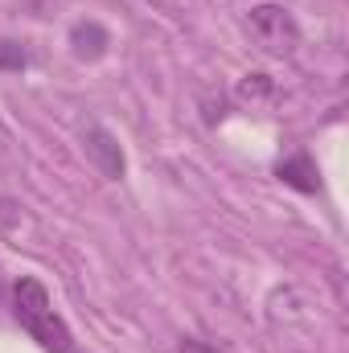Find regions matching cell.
Wrapping results in <instances>:
<instances>
[{
    "label": "cell",
    "mask_w": 349,
    "mask_h": 353,
    "mask_svg": "<svg viewBox=\"0 0 349 353\" xmlns=\"http://www.w3.org/2000/svg\"><path fill=\"white\" fill-rule=\"evenodd\" d=\"M177 353H222V350H214V345H197V341H185V345H177Z\"/></svg>",
    "instance_id": "9"
},
{
    "label": "cell",
    "mask_w": 349,
    "mask_h": 353,
    "mask_svg": "<svg viewBox=\"0 0 349 353\" xmlns=\"http://www.w3.org/2000/svg\"><path fill=\"white\" fill-rule=\"evenodd\" d=\"M275 176H279L283 185L300 189V193H317V189H321V173H317V161H312L308 152H292V157H283V161L275 165Z\"/></svg>",
    "instance_id": "4"
},
{
    "label": "cell",
    "mask_w": 349,
    "mask_h": 353,
    "mask_svg": "<svg viewBox=\"0 0 349 353\" xmlns=\"http://www.w3.org/2000/svg\"><path fill=\"white\" fill-rule=\"evenodd\" d=\"M29 66V54L17 46V41H0V70H12V74H21Z\"/></svg>",
    "instance_id": "7"
},
{
    "label": "cell",
    "mask_w": 349,
    "mask_h": 353,
    "mask_svg": "<svg viewBox=\"0 0 349 353\" xmlns=\"http://www.w3.org/2000/svg\"><path fill=\"white\" fill-rule=\"evenodd\" d=\"M144 4H152L161 17H169V21H185L189 17V8H193V0H144Z\"/></svg>",
    "instance_id": "8"
},
{
    "label": "cell",
    "mask_w": 349,
    "mask_h": 353,
    "mask_svg": "<svg viewBox=\"0 0 349 353\" xmlns=\"http://www.w3.org/2000/svg\"><path fill=\"white\" fill-rule=\"evenodd\" d=\"M87 152H90V161L99 165L103 176H111V181L123 176V152H119V144H115V136L107 128H99V123L87 128Z\"/></svg>",
    "instance_id": "3"
},
{
    "label": "cell",
    "mask_w": 349,
    "mask_h": 353,
    "mask_svg": "<svg viewBox=\"0 0 349 353\" xmlns=\"http://www.w3.org/2000/svg\"><path fill=\"white\" fill-rule=\"evenodd\" d=\"M107 46H111V33L99 21H79L70 29V50H74L79 62H99L107 54Z\"/></svg>",
    "instance_id": "5"
},
{
    "label": "cell",
    "mask_w": 349,
    "mask_h": 353,
    "mask_svg": "<svg viewBox=\"0 0 349 353\" xmlns=\"http://www.w3.org/2000/svg\"><path fill=\"white\" fill-rule=\"evenodd\" d=\"M235 94H239L243 103H251V107H271V103H275V79L263 74V70H251V74L239 79Z\"/></svg>",
    "instance_id": "6"
},
{
    "label": "cell",
    "mask_w": 349,
    "mask_h": 353,
    "mask_svg": "<svg viewBox=\"0 0 349 353\" xmlns=\"http://www.w3.org/2000/svg\"><path fill=\"white\" fill-rule=\"evenodd\" d=\"M247 29H251V41L267 58H292L300 46V25H296L292 8H283L275 0H263V4L247 8Z\"/></svg>",
    "instance_id": "2"
},
{
    "label": "cell",
    "mask_w": 349,
    "mask_h": 353,
    "mask_svg": "<svg viewBox=\"0 0 349 353\" xmlns=\"http://www.w3.org/2000/svg\"><path fill=\"white\" fill-rule=\"evenodd\" d=\"M12 312H17L21 329H25L46 353H79V341H74L70 325L54 312L50 292H46L41 279L21 275V279L12 283Z\"/></svg>",
    "instance_id": "1"
}]
</instances>
